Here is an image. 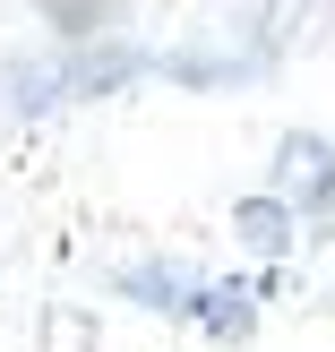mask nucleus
Returning <instances> with one entry per match:
<instances>
[{
    "label": "nucleus",
    "instance_id": "f257e3e1",
    "mask_svg": "<svg viewBox=\"0 0 335 352\" xmlns=\"http://www.w3.org/2000/svg\"><path fill=\"white\" fill-rule=\"evenodd\" d=\"M138 69H155L147 52L129 43H103V52H69L52 69H17L9 78V103H69V95H103V86H129Z\"/></svg>",
    "mask_w": 335,
    "mask_h": 352
},
{
    "label": "nucleus",
    "instance_id": "f03ea898",
    "mask_svg": "<svg viewBox=\"0 0 335 352\" xmlns=\"http://www.w3.org/2000/svg\"><path fill=\"white\" fill-rule=\"evenodd\" d=\"M52 9H69L61 26H95V9H103V0H52Z\"/></svg>",
    "mask_w": 335,
    "mask_h": 352
}]
</instances>
